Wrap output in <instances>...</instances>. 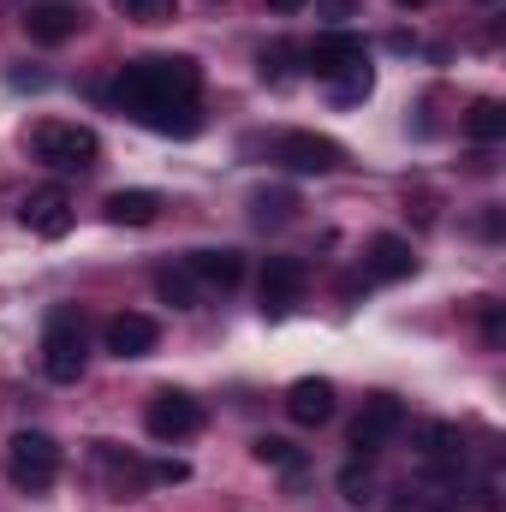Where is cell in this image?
<instances>
[{
    "label": "cell",
    "instance_id": "14",
    "mask_svg": "<svg viewBox=\"0 0 506 512\" xmlns=\"http://www.w3.org/2000/svg\"><path fill=\"white\" fill-rule=\"evenodd\" d=\"M417 274V251H411V239H399V233H376L370 245H364V280H411Z\"/></svg>",
    "mask_w": 506,
    "mask_h": 512
},
{
    "label": "cell",
    "instance_id": "22",
    "mask_svg": "<svg viewBox=\"0 0 506 512\" xmlns=\"http://www.w3.org/2000/svg\"><path fill=\"white\" fill-rule=\"evenodd\" d=\"M292 60H298L292 42H268V48L256 54V72H262L268 84H286V78H292Z\"/></svg>",
    "mask_w": 506,
    "mask_h": 512
},
{
    "label": "cell",
    "instance_id": "1",
    "mask_svg": "<svg viewBox=\"0 0 506 512\" xmlns=\"http://www.w3.org/2000/svg\"><path fill=\"white\" fill-rule=\"evenodd\" d=\"M197 96H203V66L185 60V54H143V60H126L120 78H114V102L137 126L167 114V108H185Z\"/></svg>",
    "mask_w": 506,
    "mask_h": 512
},
{
    "label": "cell",
    "instance_id": "23",
    "mask_svg": "<svg viewBox=\"0 0 506 512\" xmlns=\"http://www.w3.org/2000/svg\"><path fill=\"white\" fill-rule=\"evenodd\" d=\"M114 6L137 24H173L179 18V0H114Z\"/></svg>",
    "mask_w": 506,
    "mask_h": 512
},
{
    "label": "cell",
    "instance_id": "9",
    "mask_svg": "<svg viewBox=\"0 0 506 512\" xmlns=\"http://www.w3.org/2000/svg\"><path fill=\"white\" fill-rule=\"evenodd\" d=\"M274 161L292 167V173H340L346 167V149L334 137H322V131H286L274 143Z\"/></svg>",
    "mask_w": 506,
    "mask_h": 512
},
{
    "label": "cell",
    "instance_id": "12",
    "mask_svg": "<svg viewBox=\"0 0 506 512\" xmlns=\"http://www.w3.org/2000/svg\"><path fill=\"white\" fill-rule=\"evenodd\" d=\"M108 352L120 358V364H131V358H149L155 346H161V322L155 316H143V310H120L114 322H108Z\"/></svg>",
    "mask_w": 506,
    "mask_h": 512
},
{
    "label": "cell",
    "instance_id": "15",
    "mask_svg": "<svg viewBox=\"0 0 506 512\" xmlns=\"http://www.w3.org/2000/svg\"><path fill=\"white\" fill-rule=\"evenodd\" d=\"M286 417L304 423V429H322L334 417V382L328 376H304V382L286 387Z\"/></svg>",
    "mask_w": 506,
    "mask_h": 512
},
{
    "label": "cell",
    "instance_id": "28",
    "mask_svg": "<svg viewBox=\"0 0 506 512\" xmlns=\"http://www.w3.org/2000/svg\"><path fill=\"white\" fill-rule=\"evenodd\" d=\"M12 84H18V90H42L48 78H42V72H12Z\"/></svg>",
    "mask_w": 506,
    "mask_h": 512
},
{
    "label": "cell",
    "instance_id": "2",
    "mask_svg": "<svg viewBox=\"0 0 506 512\" xmlns=\"http://www.w3.org/2000/svg\"><path fill=\"white\" fill-rule=\"evenodd\" d=\"M42 370L48 382H78L90 370V334H84V316L72 304L48 310V328H42Z\"/></svg>",
    "mask_w": 506,
    "mask_h": 512
},
{
    "label": "cell",
    "instance_id": "8",
    "mask_svg": "<svg viewBox=\"0 0 506 512\" xmlns=\"http://www.w3.org/2000/svg\"><path fill=\"white\" fill-rule=\"evenodd\" d=\"M399 429H405V399H393V393H370L364 411H358V423H352V459H376Z\"/></svg>",
    "mask_w": 506,
    "mask_h": 512
},
{
    "label": "cell",
    "instance_id": "30",
    "mask_svg": "<svg viewBox=\"0 0 506 512\" xmlns=\"http://www.w3.org/2000/svg\"><path fill=\"white\" fill-rule=\"evenodd\" d=\"M268 6H274V12H304L310 0H268Z\"/></svg>",
    "mask_w": 506,
    "mask_h": 512
},
{
    "label": "cell",
    "instance_id": "16",
    "mask_svg": "<svg viewBox=\"0 0 506 512\" xmlns=\"http://www.w3.org/2000/svg\"><path fill=\"white\" fill-rule=\"evenodd\" d=\"M185 268H191V280L209 286V292H233V286L245 280V256L239 251H191Z\"/></svg>",
    "mask_w": 506,
    "mask_h": 512
},
{
    "label": "cell",
    "instance_id": "29",
    "mask_svg": "<svg viewBox=\"0 0 506 512\" xmlns=\"http://www.w3.org/2000/svg\"><path fill=\"white\" fill-rule=\"evenodd\" d=\"M316 6H322V12H334V18H346V12H352V0H316Z\"/></svg>",
    "mask_w": 506,
    "mask_h": 512
},
{
    "label": "cell",
    "instance_id": "3",
    "mask_svg": "<svg viewBox=\"0 0 506 512\" xmlns=\"http://www.w3.org/2000/svg\"><path fill=\"white\" fill-rule=\"evenodd\" d=\"M30 155L42 167H60V173H90L102 161V137L90 126H72V120H42L30 131Z\"/></svg>",
    "mask_w": 506,
    "mask_h": 512
},
{
    "label": "cell",
    "instance_id": "6",
    "mask_svg": "<svg viewBox=\"0 0 506 512\" xmlns=\"http://www.w3.org/2000/svg\"><path fill=\"white\" fill-rule=\"evenodd\" d=\"M298 60H304V72H310V78L334 84L340 72L364 66V60H370V48H364V36H358V30H322L310 48H298Z\"/></svg>",
    "mask_w": 506,
    "mask_h": 512
},
{
    "label": "cell",
    "instance_id": "24",
    "mask_svg": "<svg viewBox=\"0 0 506 512\" xmlns=\"http://www.w3.org/2000/svg\"><path fill=\"white\" fill-rule=\"evenodd\" d=\"M370 90H376V72H370V60H364V66H352V72H340V78H334V102H364V96H370Z\"/></svg>",
    "mask_w": 506,
    "mask_h": 512
},
{
    "label": "cell",
    "instance_id": "18",
    "mask_svg": "<svg viewBox=\"0 0 506 512\" xmlns=\"http://www.w3.org/2000/svg\"><path fill=\"white\" fill-rule=\"evenodd\" d=\"M102 215H108L114 227H155V215H161V191H114V197L102 203Z\"/></svg>",
    "mask_w": 506,
    "mask_h": 512
},
{
    "label": "cell",
    "instance_id": "4",
    "mask_svg": "<svg viewBox=\"0 0 506 512\" xmlns=\"http://www.w3.org/2000/svg\"><path fill=\"white\" fill-rule=\"evenodd\" d=\"M6 471H12V483H18L24 495H42V489L60 477V441L42 435V429H18V435L6 441Z\"/></svg>",
    "mask_w": 506,
    "mask_h": 512
},
{
    "label": "cell",
    "instance_id": "31",
    "mask_svg": "<svg viewBox=\"0 0 506 512\" xmlns=\"http://www.w3.org/2000/svg\"><path fill=\"white\" fill-rule=\"evenodd\" d=\"M393 6H429V0H393Z\"/></svg>",
    "mask_w": 506,
    "mask_h": 512
},
{
    "label": "cell",
    "instance_id": "21",
    "mask_svg": "<svg viewBox=\"0 0 506 512\" xmlns=\"http://www.w3.org/2000/svg\"><path fill=\"white\" fill-rule=\"evenodd\" d=\"M155 292H161V304H173V310H197V298H203V286L191 280V268H161V274H155Z\"/></svg>",
    "mask_w": 506,
    "mask_h": 512
},
{
    "label": "cell",
    "instance_id": "11",
    "mask_svg": "<svg viewBox=\"0 0 506 512\" xmlns=\"http://www.w3.org/2000/svg\"><path fill=\"white\" fill-rule=\"evenodd\" d=\"M24 30H30V42H72L78 30H84V6L78 0H30L24 6Z\"/></svg>",
    "mask_w": 506,
    "mask_h": 512
},
{
    "label": "cell",
    "instance_id": "13",
    "mask_svg": "<svg viewBox=\"0 0 506 512\" xmlns=\"http://www.w3.org/2000/svg\"><path fill=\"white\" fill-rule=\"evenodd\" d=\"M411 453L435 471H459L465 465V435L453 423H411Z\"/></svg>",
    "mask_w": 506,
    "mask_h": 512
},
{
    "label": "cell",
    "instance_id": "20",
    "mask_svg": "<svg viewBox=\"0 0 506 512\" xmlns=\"http://www.w3.org/2000/svg\"><path fill=\"white\" fill-rule=\"evenodd\" d=\"M298 209H304V203H298V191H286V185L256 191V197H251V221H256V227H286Z\"/></svg>",
    "mask_w": 506,
    "mask_h": 512
},
{
    "label": "cell",
    "instance_id": "25",
    "mask_svg": "<svg viewBox=\"0 0 506 512\" xmlns=\"http://www.w3.org/2000/svg\"><path fill=\"white\" fill-rule=\"evenodd\" d=\"M251 453L262 459V465H280V471H298V447L292 441H280V435H256Z\"/></svg>",
    "mask_w": 506,
    "mask_h": 512
},
{
    "label": "cell",
    "instance_id": "19",
    "mask_svg": "<svg viewBox=\"0 0 506 512\" xmlns=\"http://www.w3.org/2000/svg\"><path fill=\"white\" fill-rule=\"evenodd\" d=\"M465 137H477V143H501L506 137V102L501 96H477V102L465 108Z\"/></svg>",
    "mask_w": 506,
    "mask_h": 512
},
{
    "label": "cell",
    "instance_id": "17",
    "mask_svg": "<svg viewBox=\"0 0 506 512\" xmlns=\"http://www.w3.org/2000/svg\"><path fill=\"white\" fill-rule=\"evenodd\" d=\"M96 465L114 477V501H131V495L149 483V465H143V459H131V453H120L114 441H96Z\"/></svg>",
    "mask_w": 506,
    "mask_h": 512
},
{
    "label": "cell",
    "instance_id": "7",
    "mask_svg": "<svg viewBox=\"0 0 506 512\" xmlns=\"http://www.w3.org/2000/svg\"><path fill=\"white\" fill-rule=\"evenodd\" d=\"M143 429H149L155 441H185V435L203 429V405H197L185 387H161V393H149V405H143Z\"/></svg>",
    "mask_w": 506,
    "mask_h": 512
},
{
    "label": "cell",
    "instance_id": "5",
    "mask_svg": "<svg viewBox=\"0 0 506 512\" xmlns=\"http://www.w3.org/2000/svg\"><path fill=\"white\" fill-rule=\"evenodd\" d=\"M304 286H310V262H304V256H268V262H262V280H256L262 316H268V322L292 316L298 298H304Z\"/></svg>",
    "mask_w": 506,
    "mask_h": 512
},
{
    "label": "cell",
    "instance_id": "10",
    "mask_svg": "<svg viewBox=\"0 0 506 512\" xmlns=\"http://www.w3.org/2000/svg\"><path fill=\"white\" fill-rule=\"evenodd\" d=\"M18 221H24L36 239H66L72 221H78V209H72V197H66L60 185H42V191H30V197L18 203Z\"/></svg>",
    "mask_w": 506,
    "mask_h": 512
},
{
    "label": "cell",
    "instance_id": "26",
    "mask_svg": "<svg viewBox=\"0 0 506 512\" xmlns=\"http://www.w3.org/2000/svg\"><path fill=\"white\" fill-rule=\"evenodd\" d=\"M185 477H191L185 459H161V465H149V483H185Z\"/></svg>",
    "mask_w": 506,
    "mask_h": 512
},
{
    "label": "cell",
    "instance_id": "27",
    "mask_svg": "<svg viewBox=\"0 0 506 512\" xmlns=\"http://www.w3.org/2000/svg\"><path fill=\"white\" fill-rule=\"evenodd\" d=\"M340 489H346V501H364V495H370V471H358V465H346V477H340Z\"/></svg>",
    "mask_w": 506,
    "mask_h": 512
}]
</instances>
